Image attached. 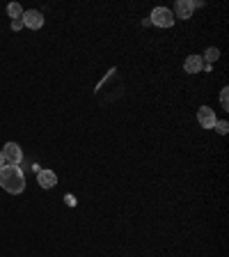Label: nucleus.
Segmentation results:
<instances>
[{"instance_id":"8","label":"nucleus","mask_w":229,"mask_h":257,"mask_svg":"<svg viewBox=\"0 0 229 257\" xmlns=\"http://www.w3.org/2000/svg\"><path fill=\"white\" fill-rule=\"evenodd\" d=\"M183 69H186L188 73H199L204 69L202 55H188V58H186V62H183Z\"/></svg>"},{"instance_id":"13","label":"nucleus","mask_w":229,"mask_h":257,"mask_svg":"<svg viewBox=\"0 0 229 257\" xmlns=\"http://www.w3.org/2000/svg\"><path fill=\"white\" fill-rule=\"evenodd\" d=\"M21 28H26V26H23V21H21V19L12 21V30H21Z\"/></svg>"},{"instance_id":"14","label":"nucleus","mask_w":229,"mask_h":257,"mask_svg":"<svg viewBox=\"0 0 229 257\" xmlns=\"http://www.w3.org/2000/svg\"><path fill=\"white\" fill-rule=\"evenodd\" d=\"M5 165H7V161H5V156H2V152H0V170H2Z\"/></svg>"},{"instance_id":"4","label":"nucleus","mask_w":229,"mask_h":257,"mask_svg":"<svg viewBox=\"0 0 229 257\" xmlns=\"http://www.w3.org/2000/svg\"><path fill=\"white\" fill-rule=\"evenodd\" d=\"M21 21H23V26H26V28H30V30H39V28L44 26V16H41V12H37V9H30V12H23Z\"/></svg>"},{"instance_id":"9","label":"nucleus","mask_w":229,"mask_h":257,"mask_svg":"<svg viewBox=\"0 0 229 257\" xmlns=\"http://www.w3.org/2000/svg\"><path fill=\"white\" fill-rule=\"evenodd\" d=\"M7 14L12 16V21H16V19L23 16V9H21L19 2H9V5H7Z\"/></svg>"},{"instance_id":"5","label":"nucleus","mask_w":229,"mask_h":257,"mask_svg":"<svg viewBox=\"0 0 229 257\" xmlns=\"http://www.w3.org/2000/svg\"><path fill=\"white\" fill-rule=\"evenodd\" d=\"M197 122L204 126V129H213V124H216V112L211 110L209 106H202L199 110H197Z\"/></svg>"},{"instance_id":"2","label":"nucleus","mask_w":229,"mask_h":257,"mask_svg":"<svg viewBox=\"0 0 229 257\" xmlns=\"http://www.w3.org/2000/svg\"><path fill=\"white\" fill-rule=\"evenodd\" d=\"M174 14H172V9H167V7H156L154 12H151L149 16V23H154V26H161V28H172L174 26Z\"/></svg>"},{"instance_id":"7","label":"nucleus","mask_w":229,"mask_h":257,"mask_svg":"<svg viewBox=\"0 0 229 257\" xmlns=\"http://www.w3.org/2000/svg\"><path fill=\"white\" fill-rule=\"evenodd\" d=\"M174 12H177L179 19H190L193 12H195V2H193V0H177ZM174 12H172V14H174Z\"/></svg>"},{"instance_id":"12","label":"nucleus","mask_w":229,"mask_h":257,"mask_svg":"<svg viewBox=\"0 0 229 257\" xmlns=\"http://www.w3.org/2000/svg\"><path fill=\"white\" fill-rule=\"evenodd\" d=\"M213 129H216L220 136H225V133L229 131V124H227V122H216V124H213Z\"/></svg>"},{"instance_id":"10","label":"nucleus","mask_w":229,"mask_h":257,"mask_svg":"<svg viewBox=\"0 0 229 257\" xmlns=\"http://www.w3.org/2000/svg\"><path fill=\"white\" fill-rule=\"evenodd\" d=\"M204 58H206V65H211V62H216L218 58H220V51L218 48H206V53H204Z\"/></svg>"},{"instance_id":"11","label":"nucleus","mask_w":229,"mask_h":257,"mask_svg":"<svg viewBox=\"0 0 229 257\" xmlns=\"http://www.w3.org/2000/svg\"><path fill=\"white\" fill-rule=\"evenodd\" d=\"M220 104H223L225 110H229V87H223V92H220Z\"/></svg>"},{"instance_id":"1","label":"nucleus","mask_w":229,"mask_h":257,"mask_svg":"<svg viewBox=\"0 0 229 257\" xmlns=\"http://www.w3.org/2000/svg\"><path fill=\"white\" fill-rule=\"evenodd\" d=\"M0 186H2L7 193L19 195V193H23V188H26V175H23V170H21L19 165L7 163L5 168L0 170Z\"/></svg>"},{"instance_id":"6","label":"nucleus","mask_w":229,"mask_h":257,"mask_svg":"<svg viewBox=\"0 0 229 257\" xmlns=\"http://www.w3.org/2000/svg\"><path fill=\"white\" fill-rule=\"evenodd\" d=\"M37 184L41 188H55L58 186V177H55L53 170H39L37 172Z\"/></svg>"},{"instance_id":"3","label":"nucleus","mask_w":229,"mask_h":257,"mask_svg":"<svg viewBox=\"0 0 229 257\" xmlns=\"http://www.w3.org/2000/svg\"><path fill=\"white\" fill-rule=\"evenodd\" d=\"M2 156H5L7 163H12V165H19L23 161V152H21V147L16 143H7L2 147Z\"/></svg>"}]
</instances>
